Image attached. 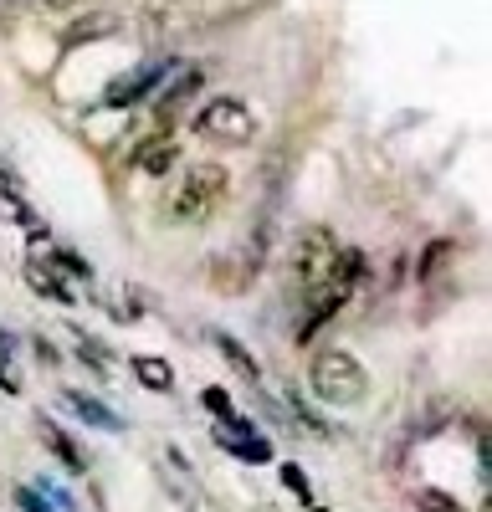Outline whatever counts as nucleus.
Returning a JSON list of instances; mask_svg holds the SVG:
<instances>
[{"label": "nucleus", "mask_w": 492, "mask_h": 512, "mask_svg": "<svg viewBox=\"0 0 492 512\" xmlns=\"http://www.w3.org/2000/svg\"><path fill=\"white\" fill-rule=\"evenodd\" d=\"M308 384L323 405H359L364 390H369V374L349 349H323L308 369Z\"/></svg>", "instance_id": "f257e3e1"}, {"label": "nucleus", "mask_w": 492, "mask_h": 512, "mask_svg": "<svg viewBox=\"0 0 492 512\" xmlns=\"http://www.w3.org/2000/svg\"><path fill=\"white\" fill-rule=\"evenodd\" d=\"M226 190H231L226 164H190L175 185V195H170V216L175 221H205L226 200Z\"/></svg>", "instance_id": "f03ea898"}, {"label": "nucleus", "mask_w": 492, "mask_h": 512, "mask_svg": "<svg viewBox=\"0 0 492 512\" xmlns=\"http://www.w3.org/2000/svg\"><path fill=\"white\" fill-rule=\"evenodd\" d=\"M195 134L205 144H216V149H246L257 139V118H252V108H246L241 98H216V103L200 108Z\"/></svg>", "instance_id": "7ed1b4c3"}, {"label": "nucleus", "mask_w": 492, "mask_h": 512, "mask_svg": "<svg viewBox=\"0 0 492 512\" xmlns=\"http://www.w3.org/2000/svg\"><path fill=\"white\" fill-rule=\"evenodd\" d=\"M339 236L328 231V226H303L298 231V241H293V272H298V282L303 287H318L328 272H334V262H339Z\"/></svg>", "instance_id": "20e7f679"}, {"label": "nucleus", "mask_w": 492, "mask_h": 512, "mask_svg": "<svg viewBox=\"0 0 492 512\" xmlns=\"http://www.w3.org/2000/svg\"><path fill=\"white\" fill-rule=\"evenodd\" d=\"M195 21H200V0H149V6L139 11V31H144V41H154V47L175 41Z\"/></svg>", "instance_id": "39448f33"}, {"label": "nucleus", "mask_w": 492, "mask_h": 512, "mask_svg": "<svg viewBox=\"0 0 492 512\" xmlns=\"http://www.w3.org/2000/svg\"><path fill=\"white\" fill-rule=\"evenodd\" d=\"M216 446L221 451H231L236 461H252V466H262V461H272V441L267 436H257V425L246 420V415H221V425H216Z\"/></svg>", "instance_id": "423d86ee"}, {"label": "nucleus", "mask_w": 492, "mask_h": 512, "mask_svg": "<svg viewBox=\"0 0 492 512\" xmlns=\"http://www.w3.org/2000/svg\"><path fill=\"white\" fill-rule=\"evenodd\" d=\"M205 88V67H170V72H164V93H159V123H170L195 93Z\"/></svg>", "instance_id": "0eeeda50"}, {"label": "nucleus", "mask_w": 492, "mask_h": 512, "mask_svg": "<svg viewBox=\"0 0 492 512\" xmlns=\"http://www.w3.org/2000/svg\"><path fill=\"white\" fill-rule=\"evenodd\" d=\"M21 277H26V287L31 292H41V297H52V303H77V292H72V282L47 262V256H26V267H21Z\"/></svg>", "instance_id": "6e6552de"}, {"label": "nucleus", "mask_w": 492, "mask_h": 512, "mask_svg": "<svg viewBox=\"0 0 492 512\" xmlns=\"http://www.w3.org/2000/svg\"><path fill=\"white\" fill-rule=\"evenodd\" d=\"M139 175H170V169L180 164V139L175 134H149L139 149H134V159H129Z\"/></svg>", "instance_id": "1a4fd4ad"}, {"label": "nucleus", "mask_w": 492, "mask_h": 512, "mask_svg": "<svg viewBox=\"0 0 492 512\" xmlns=\"http://www.w3.org/2000/svg\"><path fill=\"white\" fill-rule=\"evenodd\" d=\"M36 436H41V446H47L62 466H67V472L72 477H82V472H88V456H82V446L62 431V425L57 420H47V415H36Z\"/></svg>", "instance_id": "9d476101"}, {"label": "nucleus", "mask_w": 492, "mask_h": 512, "mask_svg": "<svg viewBox=\"0 0 492 512\" xmlns=\"http://www.w3.org/2000/svg\"><path fill=\"white\" fill-rule=\"evenodd\" d=\"M62 400H67V410H77V420H82V425H93V431H108V436H118V431H123V415H118V410H108L103 400H93L88 390H67Z\"/></svg>", "instance_id": "9b49d317"}, {"label": "nucleus", "mask_w": 492, "mask_h": 512, "mask_svg": "<svg viewBox=\"0 0 492 512\" xmlns=\"http://www.w3.org/2000/svg\"><path fill=\"white\" fill-rule=\"evenodd\" d=\"M164 72H170V62H149L144 72H134V77L113 82V88H108V103H113V108H129V103L149 98V88H154V82H164Z\"/></svg>", "instance_id": "f8f14e48"}, {"label": "nucleus", "mask_w": 492, "mask_h": 512, "mask_svg": "<svg viewBox=\"0 0 492 512\" xmlns=\"http://www.w3.org/2000/svg\"><path fill=\"white\" fill-rule=\"evenodd\" d=\"M113 31H123V16L118 11H88V16H77L72 26H67V47H88V41H103V36H113Z\"/></svg>", "instance_id": "ddd939ff"}, {"label": "nucleus", "mask_w": 492, "mask_h": 512, "mask_svg": "<svg viewBox=\"0 0 492 512\" xmlns=\"http://www.w3.org/2000/svg\"><path fill=\"white\" fill-rule=\"evenodd\" d=\"M216 349H221V359H226V364H231V369H236L246 384H262V364H257V354L246 349L236 333H221V328H216Z\"/></svg>", "instance_id": "4468645a"}, {"label": "nucleus", "mask_w": 492, "mask_h": 512, "mask_svg": "<svg viewBox=\"0 0 492 512\" xmlns=\"http://www.w3.org/2000/svg\"><path fill=\"white\" fill-rule=\"evenodd\" d=\"M134 379L144 384V390H154V395H170L175 390V369L164 364L159 354H134Z\"/></svg>", "instance_id": "2eb2a0df"}, {"label": "nucleus", "mask_w": 492, "mask_h": 512, "mask_svg": "<svg viewBox=\"0 0 492 512\" xmlns=\"http://www.w3.org/2000/svg\"><path fill=\"white\" fill-rule=\"evenodd\" d=\"M0 216L16 221V226H26V231H41V216L31 210V200H26L21 190H0Z\"/></svg>", "instance_id": "dca6fc26"}, {"label": "nucleus", "mask_w": 492, "mask_h": 512, "mask_svg": "<svg viewBox=\"0 0 492 512\" xmlns=\"http://www.w3.org/2000/svg\"><path fill=\"white\" fill-rule=\"evenodd\" d=\"M72 333H77V328H72ZM77 359L88 364V369H98V379L113 374V354H108V344H98V338H88V333H77Z\"/></svg>", "instance_id": "f3484780"}, {"label": "nucleus", "mask_w": 492, "mask_h": 512, "mask_svg": "<svg viewBox=\"0 0 492 512\" xmlns=\"http://www.w3.org/2000/svg\"><path fill=\"white\" fill-rule=\"evenodd\" d=\"M446 262H451V241H431V246H426V256L416 262V277L426 282V277H431L436 267H446Z\"/></svg>", "instance_id": "a211bd4d"}, {"label": "nucleus", "mask_w": 492, "mask_h": 512, "mask_svg": "<svg viewBox=\"0 0 492 512\" xmlns=\"http://www.w3.org/2000/svg\"><path fill=\"white\" fill-rule=\"evenodd\" d=\"M282 487H287V492H298V497H303V502H308L313 512H323V507L313 502V487H308V477L298 472V466H282Z\"/></svg>", "instance_id": "6ab92c4d"}, {"label": "nucleus", "mask_w": 492, "mask_h": 512, "mask_svg": "<svg viewBox=\"0 0 492 512\" xmlns=\"http://www.w3.org/2000/svg\"><path fill=\"white\" fill-rule=\"evenodd\" d=\"M416 507H421V512H462V502H451V497H446V492H436V487L416 492Z\"/></svg>", "instance_id": "aec40b11"}, {"label": "nucleus", "mask_w": 492, "mask_h": 512, "mask_svg": "<svg viewBox=\"0 0 492 512\" xmlns=\"http://www.w3.org/2000/svg\"><path fill=\"white\" fill-rule=\"evenodd\" d=\"M16 507L21 512H57L47 492H36V487H16Z\"/></svg>", "instance_id": "412c9836"}, {"label": "nucleus", "mask_w": 492, "mask_h": 512, "mask_svg": "<svg viewBox=\"0 0 492 512\" xmlns=\"http://www.w3.org/2000/svg\"><path fill=\"white\" fill-rule=\"evenodd\" d=\"M200 405L211 410V415H231V395L216 390V384H211V390H200Z\"/></svg>", "instance_id": "4be33fe9"}, {"label": "nucleus", "mask_w": 492, "mask_h": 512, "mask_svg": "<svg viewBox=\"0 0 492 512\" xmlns=\"http://www.w3.org/2000/svg\"><path fill=\"white\" fill-rule=\"evenodd\" d=\"M0 390H6V395H21V379H16L11 359H0Z\"/></svg>", "instance_id": "5701e85b"}, {"label": "nucleus", "mask_w": 492, "mask_h": 512, "mask_svg": "<svg viewBox=\"0 0 492 512\" xmlns=\"http://www.w3.org/2000/svg\"><path fill=\"white\" fill-rule=\"evenodd\" d=\"M0 190H21V175H16L6 159H0Z\"/></svg>", "instance_id": "b1692460"}, {"label": "nucleus", "mask_w": 492, "mask_h": 512, "mask_svg": "<svg viewBox=\"0 0 492 512\" xmlns=\"http://www.w3.org/2000/svg\"><path fill=\"white\" fill-rule=\"evenodd\" d=\"M36 359H41V364H57V349L47 344V338H36Z\"/></svg>", "instance_id": "393cba45"}, {"label": "nucleus", "mask_w": 492, "mask_h": 512, "mask_svg": "<svg viewBox=\"0 0 492 512\" xmlns=\"http://www.w3.org/2000/svg\"><path fill=\"white\" fill-rule=\"evenodd\" d=\"M11 354H16V338H11L6 328H0V359H11Z\"/></svg>", "instance_id": "a878e982"}, {"label": "nucleus", "mask_w": 492, "mask_h": 512, "mask_svg": "<svg viewBox=\"0 0 492 512\" xmlns=\"http://www.w3.org/2000/svg\"><path fill=\"white\" fill-rule=\"evenodd\" d=\"M47 6H52V11H77L82 0H47Z\"/></svg>", "instance_id": "bb28decb"}]
</instances>
